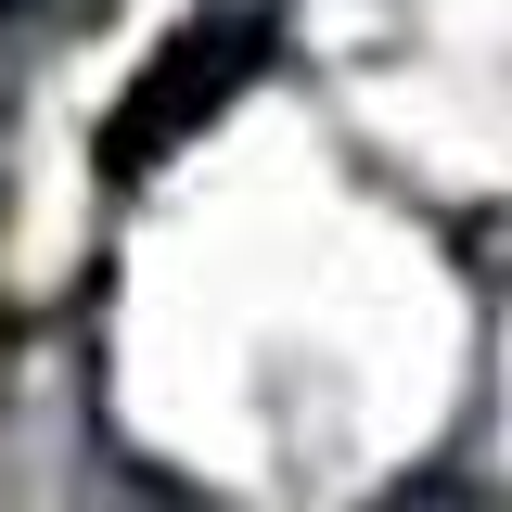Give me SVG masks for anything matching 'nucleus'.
Masks as SVG:
<instances>
[{
  "label": "nucleus",
  "mask_w": 512,
  "mask_h": 512,
  "mask_svg": "<svg viewBox=\"0 0 512 512\" xmlns=\"http://www.w3.org/2000/svg\"><path fill=\"white\" fill-rule=\"evenodd\" d=\"M256 64H269V13H205V26H180L167 64L128 90V116H116V167H154L167 141H192V128L218 116Z\"/></svg>",
  "instance_id": "1"
},
{
  "label": "nucleus",
  "mask_w": 512,
  "mask_h": 512,
  "mask_svg": "<svg viewBox=\"0 0 512 512\" xmlns=\"http://www.w3.org/2000/svg\"><path fill=\"white\" fill-rule=\"evenodd\" d=\"M0 13H26V0H0Z\"/></svg>",
  "instance_id": "2"
}]
</instances>
